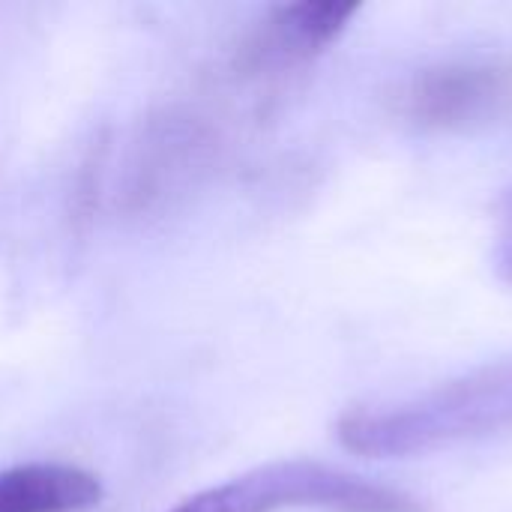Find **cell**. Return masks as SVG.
I'll list each match as a JSON object with an SVG mask.
<instances>
[{"instance_id":"8992f818","label":"cell","mask_w":512,"mask_h":512,"mask_svg":"<svg viewBox=\"0 0 512 512\" xmlns=\"http://www.w3.org/2000/svg\"><path fill=\"white\" fill-rule=\"evenodd\" d=\"M507 207H510V213H512V192L507 195Z\"/></svg>"},{"instance_id":"7a4b0ae2","label":"cell","mask_w":512,"mask_h":512,"mask_svg":"<svg viewBox=\"0 0 512 512\" xmlns=\"http://www.w3.org/2000/svg\"><path fill=\"white\" fill-rule=\"evenodd\" d=\"M297 507L324 512H423V504L402 489L306 459L252 468L222 486L186 498L171 512H279Z\"/></svg>"},{"instance_id":"5b68a950","label":"cell","mask_w":512,"mask_h":512,"mask_svg":"<svg viewBox=\"0 0 512 512\" xmlns=\"http://www.w3.org/2000/svg\"><path fill=\"white\" fill-rule=\"evenodd\" d=\"M357 3L303 0L279 6L267 27V51L282 60H303L324 51L357 15Z\"/></svg>"},{"instance_id":"6da1fadb","label":"cell","mask_w":512,"mask_h":512,"mask_svg":"<svg viewBox=\"0 0 512 512\" xmlns=\"http://www.w3.org/2000/svg\"><path fill=\"white\" fill-rule=\"evenodd\" d=\"M512 432V360L447 381L414 399L357 408L336 435L345 450L369 459H408Z\"/></svg>"},{"instance_id":"3957f363","label":"cell","mask_w":512,"mask_h":512,"mask_svg":"<svg viewBox=\"0 0 512 512\" xmlns=\"http://www.w3.org/2000/svg\"><path fill=\"white\" fill-rule=\"evenodd\" d=\"M408 114L435 129H468L512 108V63L468 60L423 72L408 96Z\"/></svg>"},{"instance_id":"277c9868","label":"cell","mask_w":512,"mask_h":512,"mask_svg":"<svg viewBox=\"0 0 512 512\" xmlns=\"http://www.w3.org/2000/svg\"><path fill=\"white\" fill-rule=\"evenodd\" d=\"M99 501V480L72 465L36 462L0 471V512H81Z\"/></svg>"}]
</instances>
